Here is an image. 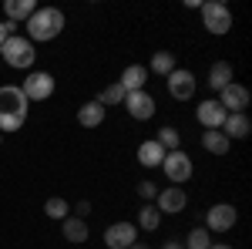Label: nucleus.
Here are the masks:
<instances>
[{
    "mask_svg": "<svg viewBox=\"0 0 252 249\" xmlns=\"http://www.w3.org/2000/svg\"><path fill=\"white\" fill-rule=\"evenodd\" d=\"M209 249H232V246H225V243H212Z\"/></svg>",
    "mask_w": 252,
    "mask_h": 249,
    "instance_id": "obj_32",
    "label": "nucleus"
},
{
    "mask_svg": "<svg viewBox=\"0 0 252 249\" xmlns=\"http://www.w3.org/2000/svg\"><path fill=\"white\" fill-rule=\"evenodd\" d=\"M131 243H138V226L135 222H111L104 229V246L108 249H128Z\"/></svg>",
    "mask_w": 252,
    "mask_h": 249,
    "instance_id": "obj_9",
    "label": "nucleus"
},
{
    "mask_svg": "<svg viewBox=\"0 0 252 249\" xmlns=\"http://www.w3.org/2000/svg\"><path fill=\"white\" fill-rule=\"evenodd\" d=\"M145 81H148V68L145 64H128L125 71H121V88H125V95H131V91H145Z\"/></svg>",
    "mask_w": 252,
    "mask_h": 249,
    "instance_id": "obj_14",
    "label": "nucleus"
},
{
    "mask_svg": "<svg viewBox=\"0 0 252 249\" xmlns=\"http://www.w3.org/2000/svg\"><path fill=\"white\" fill-rule=\"evenodd\" d=\"M219 132L225 135L229 142H232V138H246V135L252 132V121H249L246 111H242V115H225V121H222V128H219Z\"/></svg>",
    "mask_w": 252,
    "mask_h": 249,
    "instance_id": "obj_16",
    "label": "nucleus"
},
{
    "mask_svg": "<svg viewBox=\"0 0 252 249\" xmlns=\"http://www.w3.org/2000/svg\"><path fill=\"white\" fill-rule=\"evenodd\" d=\"M138 195H141L145 202H155V195H158V185L152 182V178H145V182H138Z\"/></svg>",
    "mask_w": 252,
    "mask_h": 249,
    "instance_id": "obj_28",
    "label": "nucleus"
},
{
    "mask_svg": "<svg viewBox=\"0 0 252 249\" xmlns=\"http://www.w3.org/2000/svg\"><path fill=\"white\" fill-rule=\"evenodd\" d=\"M165 249H185L182 243H165Z\"/></svg>",
    "mask_w": 252,
    "mask_h": 249,
    "instance_id": "obj_31",
    "label": "nucleus"
},
{
    "mask_svg": "<svg viewBox=\"0 0 252 249\" xmlns=\"http://www.w3.org/2000/svg\"><path fill=\"white\" fill-rule=\"evenodd\" d=\"M155 209L161 212V215H178V212L189 206V195H185V189H178V185H172V189H158L155 195Z\"/></svg>",
    "mask_w": 252,
    "mask_h": 249,
    "instance_id": "obj_11",
    "label": "nucleus"
},
{
    "mask_svg": "<svg viewBox=\"0 0 252 249\" xmlns=\"http://www.w3.org/2000/svg\"><path fill=\"white\" fill-rule=\"evenodd\" d=\"M215 101L225 108V115H242V111L249 108V88H246V84H239V81H232L229 88H222V91H219Z\"/></svg>",
    "mask_w": 252,
    "mask_h": 249,
    "instance_id": "obj_7",
    "label": "nucleus"
},
{
    "mask_svg": "<svg viewBox=\"0 0 252 249\" xmlns=\"http://www.w3.org/2000/svg\"><path fill=\"white\" fill-rule=\"evenodd\" d=\"M94 101H97V105H104V108H108V105H121V101H125V88L115 81V84H108V88H104Z\"/></svg>",
    "mask_w": 252,
    "mask_h": 249,
    "instance_id": "obj_27",
    "label": "nucleus"
},
{
    "mask_svg": "<svg viewBox=\"0 0 252 249\" xmlns=\"http://www.w3.org/2000/svg\"><path fill=\"white\" fill-rule=\"evenodd\" d=\"M20 91H24L27 101H47L54 95V74L51 71H31L27 81L20 84Z\"/></svg>",
    "mask_w": 252,
    "mask_h": 249,
    "instance_id": "obj_5",
    "label": "nucleus"
},
{
    "mask_svg": "<svg viewBox=\"0 0 252 249\" xmlns=\"http://www.w3.org/2000/svg\"><path fill=\"white\" fill-rule=\"evenodd\" d=\"M61 232H64V239H67V243H74V246L88 243V222L78 219V215H67V219L61 222Z\"/></svg>",
    "mask_w": 252,
    "mask_h": 249,
    "instance_id": "obj_17",
    "label": "nucleus"
},
{
    "mask_svg": "<svg viewBox=\"0 0 252 249\" xmlns=\"http://www.w3.org/2000/svg\"><path fill=\"white\" fill-rule=\"evenodd\" d=\"M198 10H202V27H205L209 34H229V31H232V10H229L222 0H209V3H202Z\"/></svg>",
    "mask_w": 252,
    "mask_h": 249,
    "instance_id": "obj_4",
    "label": "nucleus"
},
{
    "mask_svg": "<svg viewBox=\"0 0 252 249\" xmlns=\"http://www.w3.org/2000/svg\"><path fill=\"white\" fill-rule=\"evenodd\" d=\"M212 246V232L205 229V226H198V229L189 232V239H185V249H209Z\"/></svg>",
    "mask_w": 252,
    "mask_h": 249,
    "instance_id": "obj_26",
    "label": "nucleus"
},
{
    "mask_svg": "<svg viewBox=\"0 0 252 249\" xmlns=\"http://www.w3.org/2000/svg\"><path fill=\"white\" fill-rule=\"evenodd\" d=\"M0 54L3 61L10 64V68H17V71H27V68H34V44L27 37H20V34H10V37L0 44Z\"/></svg>",
    "mask_w": 252,
    "mask_h": 249,
    "instance_id": "obj_3",
    "label": "nucleus"
},
{
    "mask_svg": "<svg viewBox=\"0 0 252 249\" xmlns=\"http://www.w3.org/2000/svg\"><path fill=\"white\" fill-rule=\"evenodd\" d=\"M0 142H3V135H0Z\"/></svg>",
    "mask_w": 252,
    "mask_h": 249,
    "instance_id": "obj_34",
    "label": "nucleus"
},
{
    "mask_svg": "<svg viewBox=\"0 0 252 249\" xmlns=\"http://www.w3.org/2000/svg\"><path fill=\"white\" fill-rule=\"evenodd\" d=\"M195 118H198V125H202L205 132H219V128H222V121H225V108H222L215 98H205V101L198 105Z\"/></svg>",
    "mask_w": 252,
    "mask_h": 249,
    "instance_id": "obj_12",
    "label": "nucleus"
},
{
    "mask_svg": "<svg viewBox=\"0 0 252 249\" xmlns=\"http://www.w3.org/2000/svg\"><path fill=\"white\" fill-rule=\"evenodd\" d=\"M3 10H7L10 24H20V20L27 24V20H31V14L37 10V3H34V0H7V3H3Z\"/></svg>",
    "mask_w": 252,
    "mask_h": 249,
    "instance_id": "obj_19",
    "label": "nucleus"
},
{
    "mask_svg": "<svg viewBox=\"0 0 252 249\" xmlns=\"http://www.w3.org/2000/svg\"><path fill=\"white\" fill-rule=\"evenodd\" d=\"M168 95L175 101H189L195 95V74L192 71H185V68H175L172 74H168Z\"/></svg>",
    "mask_w": 252,
    "mask_h": 249,
    "instance_id": "obj_13",
    "label": "nucleus"
},
{
    "mask_svg": "<svg viewBox=\"0 0 252 249\" xmlns=\"http://www.w3.org/2000/svg\"><path fill=\"white\" fill-rule=\"evenodd\" d=\"M10 34H17V24H10V20H0V44L10 37Z\"/></svg>",
    "mask_w": 252,
    "mask_h": 249,
    "instance_id": "obj_29",
    "label": "nucleus"
},
{
    "mask_svg": "<svg viewBox=\"0 0 252 249\" xmlns=\"http://www.w3.org/2000/svg\"><path fill=\"white\" fill-rule=\"evenodd\" d=\"M161 169H165V175H168V182L172 185H182V182H189L192 178V158L182 152H165V162H161Z\"/></svg>",
    "mask_w": 252,
    "mask_h": 249,
    "instance_id": "obj_6",
    "label": "nucleus"
},
{
    "mask_svg": "<svg viewBox=\"0 0 252 249\" xmlns=\"http://www.w3.org/2000/svg\"><path fill=\"white\" fill-rule=\"evenodd\" d=\"M104 115H108V108L97 105V101H84V105L78 108V121L84 125V128H97V125L104 121Z\"/></svg>",
    "mask_w": 252,
    "mask_h": 249,
    "instance_id": "obj_18",
    "label": "nucleus"
},
{
    "mask_svg": "<svg viewBox=\"0 0 252 249\" xmlns=\"http://www.w3.org/2000/svg\"><path fill=\"white\" fill-rule=\"evenodd\" d=\"M152 71L168 77L175 71V54H172V51H158V54H152Z\"/></svg>",
    "mask_w": 252,
    "mask_h": 249,
    "instance_id": "obj_23",
    "label": "nucleus"
},
{
    "mask_svg": "<svg viewBox=\"0 0 252 249\" xmlns=\"http://www.w3.org/2000/svg\"><path fill=\"white\" fill-rule=\"evenodd\" d=\"M128 249H148V246H141V243H131V246H128Z\"/></svg>",
    "mask_w": 252,
    "mask_h": 249,
    "instance_id": "obj_33",
    "label": "nucleus"
},
{
    "mask_svg": "<svg viewBox=\"0 0 252 249\" xmlns=\"http://www.w3.org/2000/svg\"><path fill=\"white\" fill-rule=\"evenodd\" d=\"M27 111H31V101L24 98V91L17 84H3L0 88V135L24 128Z\"/></svg>",
    "mask_w": 252,
    "mask_h": 249,
    "instance_id": "obj_1",
    "label": "nucleus"
},
{
    "mask_svg": "<svg viewBox=\"0 0 252 249\" xmlns=\"http://www.w3.org/2000/svg\"><path fill=\"white\" fill-rule=\"evenodd\" d=\"M74 212H78V219H84V215L91 212V206H88V202H78V206H74Z\"/></svg>",
    "mask_w": 252,
    "mask_h": 249,
    "instance_id": "obj_30",
    "label": "nucleus"
},
{
    "mask_svg": "<svg viewBox=\"0 0 252 249\" xmlns=\"http://www.w3.org/2000/svg\"><path fill=\"white\" fill-rule=\"evenodd\" d=\"M44 212H47L51 219H58V222H64V219L71 215V206H67V202H64L61 195H51V199L44 202Z\"/></svg>",
    "mask_w": 252,
    "mask_h": 249,
    "instance_id": "obj_22",
    "label": "nucleus"
},
{
    "mask_svg": "<svg viewBox=\"0 0 252 249\" xmlns=\"http://www.w3.org/2000/svg\"><path fill=\"white\" fill-rule=\"evenodd\" d=\"M125 108H128V115L135 118V121H148V118L155 115V98L148 95V91H131V95H125V101H121Z\"/></svg>",
    "mask_w": 252,
    "mask_h": 249,
    "instance_id": "obj_10",
    "label": "nucleus"
},
{
    "mask_svg": "<svg viewBox=\"0 0 252 249\" xmlns=\"http://www.w3.org/2000/svg\"><path fill=\"white\" fill-rule=\"evenodd\" d=\"M138 226H141V229H148V232H155L158 226H161V212H158L155 206H152V202H148V206H145V209L138 212Z\"/></svg>",
    "mask_w": 252,
    "mask_h": 249,
    "instance_id": "obj_24",
    "label": "nucleus"
},
{
    "mask_svg": "<svg viewBox=\"0 0 252 249\" xmlns=\"http://www.w3.org/2000/svg\"><path fill=\"white\" fill-rule=\"evenodd\" d=\"M64 31V14L58 7H37L27 20V40H54Z\"/></svg>",
    "mask_w": 252,
    "mask_h": 249,
    "instance_id": "obj_2",
    "label": "nucleus"
},
{
    "mask_svg": "<svg viewBox=\"0 0 252 249\" xmlns=\"http://www.w3.org/2000/svg\"><path fill=\"white\" fill-rule=\"evenodd\" d=\"M235 219H239L235 206L219 202V206H212V209L205 212V229H209V232H229L235 226Z\"/></svg>",
    "mask_w": 252,
    "mask_h": 249,
    "instance_id": "obj_8",
    "label": "nucleus"
},
{
    "mask_svg": "<svg viewBox=\"0 0 252 249\" xmlns=\"http://www.w3.org/2000/svg\"><path fill=\"white\" fill-rule=\"evenodd\" d=\"M229 145H232V142H229L222 132H205V135H202V148H205L209 155H225V152H229Z\"/></svg>",
    "mask_w": 252,
    "mask_h": 249,
    "instance_id": "obj_21",
    "label": "nucleus"
},
{
    "mask_svg": "<svg viewBox=\"0 0 252 249\" xmlns=\"http://www.w3.org/2000/svg\"><path fill=\"white\" fill-rule=\"evenodd\" d=\"M155 142L161 145V148H165V152H178V148H182V135L175 132L172 125H165V128L158 132V138H155Z\"/></svg>",
    "mask_w": 252,
    "mask_h": 249,
    "instance_id": "obj_25",
    "label": "nucleus"
},
{
    "mask_svg": "<svg viewBox=\"0 0 252 249\" xmlns=\"http://www.w3.org/2000/svg\"><path fill=\"white\" fill-rule=\"evenodd\" d=\"M229 84H232V64H229V61H215L212 71H209V88L222 91V88H229Z\"/></svg>",
    "mask_w": 252,
    "mask_h": 249,
    "instance_id": "obj_20",
    "label": "nucleus"
},
{
    "mask_svg": "<svg viewBox=\"0 0 252 249\" xmlns=\"http://www.w3.org/2000/svg\"><path fill=\"white\" fill-rule=\"evenodd\" d=\"M161 162H165V148L158 145L155 138H148V142L138 145V165H145V169H158Z\"/></svg>",
    "mask_w": 252,
    "mask_h": 249,
    "instance_id": "obj_15",
    "label": "nucleus"
}]
</instances>
